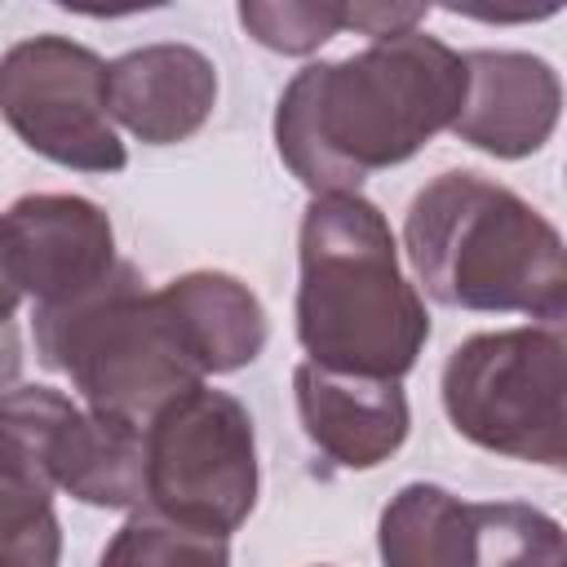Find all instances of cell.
I'll use <instances>...</instances> for the list:
<instances>
[{
  "label": "cell",
  "instance_id": "12",
  "mask_svg": "<svg viewBox=\"0 0 567 567\" xmlns=\"http://www.w3.org/2000/svg\"><path fill=\"white\" fill-rule=\"evenodd\" d=\"M155 292L173 323L177 346L186 350L199 377L239 372L266 350V337H270L266 306L239 275L186 270Z\"/></svg>",
  "mask_w": 567,
  "mask_h": 567
},
{
  "label": "cell",
  "instance_id": "16",
  "mask_svg": "<svg viewBox=\"0 0 567 567\" xmlns=\"http://www.w3.org/2000/svg\"><path fill=\"white\" fill-rule=\"evenodd\" d=\"M97 567H230V545L221 536L190 532L155 509H133L106 540Z\"/></svg>",
  "mask_w": 567,
  "mask_h": 567
},
{
  "label": "cell",
  "instance_id": "13",
  "mask_svg": "<svg viewBox=\"0 0 567 567\" xmlns=\"http://www.w3.org/2000/svg\"><path fill=\"white\" fill-rule=\"evenodd\" d=\"M49 483L93 509H142L146 501V452L142 430L97 416L80 403L53 430L49 443Z\"/></svg>",
  "mask_w": 567,
  "mask_h": 567
},
{
  "label": "cell",
  "instance_id": "7",
  "mask_svg": "<svg viewBox=\"0 0 567 567\" xmlns=\"http://www.w3.org/2000/svg\"><path fill=\"white\" fill-rule=\"evenodd\" d=\"M0 120L49 164L75 173L128 164L106 111V62L71 35L44 31L0 53Z\"/></svg>",
  "mask_w": 567,
  "mask_h": 567
},
{
  "label": "cell",
  "instance_id": "18",
  "mask_svg": "<svg viewBox=\"0 0 567 567\" xmlns=\"http://www.w3.org/2000/svg\"><path fill=\"white\" fill-rule=\"evenodd\" d=\"M239 27L270 53L306 58L346 31V4L337 0H244Z\"/></svg>",
  "mask_w": 567,
  "mask_h": 567
},
{
  "label": "cell",
  "instance_id": "11",
  "mask_svg": "<svg viewBox=\"0 0 567 567\" xmlns=\"http://www.w3.org/2000/svg\"><path fill=\"white\" fill-rule=\"evenodd\" d=\"M292 399L306 439L337 470H377L403 447L412 430L408 394L399 381L346 377L301 359L292 368Z\"/></svg>",
  "mask_w": 567,
  "mask_h": 567
},
{
  "label": "cell",
  "instance_id": "9",
  "mask_svg": "<svg viewBox=\"0 0 567 567\" xmlns=\"http://www.w3.org/2000/svg\"><path fill=\"white\" fill-rule=\"evenodd\" d=\"M465 58V102L452 120V133L492 155L527 159L536 155L563 115L558 71L523 49H470Z\"/></svg>",
  "mask_w": 567,
  "mask_h": 567
},
{
  "label": "cell",
  "instance_id": "21",
  "mask_svg": "<svg viewBox=\"0 0 567 567\" xmlns=\"http://www.w3.org/2000/svg\"><path fill=\"white\" fill-rule=\"evenodd\" d=\"M315 567H328V563H315Z\"/></svg>",
  "mask_w": 567,
  "mask_h": 567
},
{
  "label": "cell",
  "instance_id": "15",
  "mask_svg": "<svg viewBox=\"0 0 567 567\" xmlns=\"http://www.w3.org/2000/svg\"><path fill=\"white\" fill-rule=\"evenodd\" d=\"M474 509L470 567H567L563 523L523 501H483Z\"/></svg>",
  "mask_w": 567,
  "mask_h": 567
},
{
  "label": "cell",
  "instance_id": "6",
  "mask_svg": "<svg viewBox=\"0 0 567 567\" xmlns=\"http://www.w3.org/2000/svg\"><path fill=\"white\" fill-rule=\"evenodd\" d=\"M142 452V509L221 540H230L257 509V434L235 394L213 390L208 381L182 390L146 421Z\"/></svg>",
  "mask_w": 567,
  "mask_h": 567
},
{
  "label": "cell",
  "instance_id": "2",
  "mask_svg": "<svg viewBox=\"0 0 567 567\" xmlns=\"http://www.w3.org/2000/svg\"><path fill=\"white\" fill-rule=\"evenodd\" d=\"M297 341L306 363L403 381L425 341L430 310L399 266L385 213L354 195H310L297 230Z\"/></svg>",
  "mask_w": 567,
  "mask_h": 567
},
{
  "label": "cell",
  "instance_id": "14",
  "mask_svg": "<svg viewBox=\"0 0 567 567\" xmlns=\"http://www.w3.org/2000/svg\"><path fill=\"white\" fill-rule=\"evenodd\" d=\"M381 567H470L474 509L439 483H403L377 518Z\"/></svg>",
  "mask_w": 567,
  "mask_h": 567
},
{
  "label": "cell",
  "instance_id": "1",
  "mask_svg": "<svg viewBox=\"0 0 567 567\" xmlns=\"http://www.w3.org/2000/svg\"><path fill=\"white\" fill-rule=\"evenodd\" d=\"M465 102V58L408 31L301 66L275 102V151L310 195H354L372 173L408 164L452 128Z\"/></svg>",
  "mask_w": 567,
  "mask_h": 567
},
{
  "label": "cell",
  "instance_id": "20",
  "mask_svg": "<svg viewBox=\"0 0 567 567\" xmlns=\"http://www.w3.org/2000/svg\"><path fill=\"white\" fill-rule=\"evenodd\" d=\"M18 306L22 292L4 266V248H0V394H9L22 377V328H18Z\"/></svg>",
  "mask_w": 567,
  "mask_h": 567
},
{
  "label": "cell",
  "instance_id": "17",
  "mask_svg": "<svg viewBox=\"0 0 567 567\" xmlns=\"http://www.w3.org/2000/svg\"><path fill=\"white\" fill-rule=\"evenodd\" d=\"M0 567H62L53 492L0 478Z\"/></svg>",
  "mask_w": 567,
  "mask_h": 567
},
{
  "label": "cell",
  "instance_id": "19",
  "mask_svg": "<svg viewBox=\"0 0 567 567\" xmlns=\"http://www.w3.org/2000/svg\"><path fill=\"white\" fill-rule=\"evenodd\" d=\"M425 18H430V4H385V0L346 4V31L354 27L368 40H394V35L421 31Z\"/></svg>",
  "mask_w": 567,
  "mask_h": 567
},
{
  "label": "cell",
  "instance_id": "3",
  "mask_svg": "<svg viewBox=\"0 0 567 567\" xmlns=\"http://www.w3.org/2000/svg\"><path fill=\"white\" fill-rule=\"evenodd\" d=\"M403 252L425 297L447 310L527 315L536 323H563L567 315L558 226L474 168H447L412 195Z\"/></svg>",
  "mask_w": 567,
  "mask_h": 567
},
{
  "label": "cell",
  "instance_id": "10",
  "mask_svg": "<svg viewBox=\"0 0 567 567\" xmlns=\"http://www.w3.org/2000/svg\"><path fill=\"white\" fill-rule=\"evenodd\" d=\"M217 106V66L195 44L159 40L106 62V111L146 146L195 137Z\"/></svg>",
  "mask_w": 567,
  "mask_h": 567
},
{
  "label": "cell",
  "instance_id": "5",
  "mask_svg": "<svg viewBox=\"0 0 567 567\" xmlns=\"http://www.w3.org/2000/svg\"><path fill=\"white\" fill-rule=\"evenodd\" d=\"M443 412L483 452L563 470L567 456V341L563 323L474 332L452 346L439 377Z\"/></svg>",
  "mask_w": 567,
  "mask_h": 567
},
{
  "label": "cell",
  "instance_id": "8",
  "mask_svg": "<svg viewBox=\"0 0 567 567\" xmlns=\"http://www.w3.org/2000/svg\"><path fill=\"white\" fill-rule=\"evenodd\" d=\"M0 248L18 292L35 310L93 292L115 266V226L102 204L66 190H35L0 213Z\"/></svg>",
  "mask_w": 567,
  "mask_h": 567
},
{
  "label": "cell",
  "instance_id": "4",
  "mask_svg": "<svg viewBox=\"0 0 567 567\" xmlns=\"http://www.w3.org/2000/svg\"><path fill=\"white\" fill-rule=\"evenodd\" d=\"M35 359L71 381L89 412L146 430V421L204 377L173 337L159 292L120 266L84 297L35 310Z\"/></svg>",
  "mask_w": 567,
  "mask_h": 567
}]
</instances>
